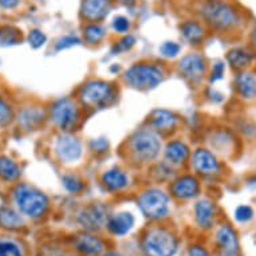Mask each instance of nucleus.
Instances as JSON below:
<instances>
[{
	"label": "nucleus",
	"mask_w": 256,
	"mask_h": 256,
	"mask_svg": "<svg viewBox=\"0 0 256 256\" xmlns=\"http://www.w3.org/2000/svg\"><path fill=\"white\" fill-rule=\"evenodd\" d=\"M202 20L218 32L235 31L243 23V16L236 6L228 0H206L200 7Z\"/></svg>",
	"instance_id": "obj_1"
},
{
	"label": "nucleus",
	"mask_w": 256,
	"mask_h": 256,
	"mask_svg": "<svg viewBox=\"0 0 256 256\" xmlns=\"http://www.w3.org/2000/svg\"><path fill=\"white\" fill-rule=\"evenodd\" d=\"M12 198L19 212L31 218H39L44 216L50 206V202L46 194L27 184L18 185L14 189Z\"/></svg>",
	"instance_id": "obj_2"
},
{
	"label": "nucleus",
	"mask_w": 256,
	"mask_h": 256,
	"mask_svg": "<svg viewBox=\"0 0 256 256\" xmlns=\"http://www.w3.org/2000/svg\"><path fill=\"white\" fill-rule=\"evenodd\" d=\"M161 150V138L154 129H138L129 138V152L137 162L146 164L157 158Z\"/></svg>",
	"instance_id": "obj_3"
},
{
	"label": "nucleus",
	"mask_w": 256,
	"mask_h": 256,
	"mask_svg": "<svg viewBox=\"0 0 256 256\" xmlns=\"http://www.w3.org/2000/svg\"><path fill=\"white\" fill-rule=\"evenodd\" d=\"M78 98L84 106L94 108V109H102V108L112 105L116 101L117 92L110 82L92 80L86 82L80 88Z\"/></svg>",
	"instance_id": "obj_4"
},
{
	"label": "nucleus",
	"mask_w": 256,
	"mask_h": 256,
	"mask_svg": "<svg viewBox=\"0 0 256 256\" xmlns=\"http://www.w3.org/2000/svg\"><path fill=\"white\" fill-rule=\"evenodd\" d=\"M177 247L176 235L164 227L152 228L142 239V251L146 256H173Z\"/></svg>",
	"instance_id": "obj_5"
},
{
	"label": "nucleus",
	"mask_w": 256,
	"mask_h": 256,
	"mask_svg": "<svg viewBox=\"0 0 256 256\" xmlns=\"http://www.w3.org/2000/svg\"><path fill=\"white\" fill-rule=\"evenodd\" d=\"M124 80L130 88L141 92L152 90L164 80L162 70L153 63H136L126 70Z\"/></svg>",
	"instance_id": "obj_6"
},
{
	"label": "nucleus",
	"mask_w": 256,
	"mask_h": 256,
	"mask_svg": "<svg viewBox=\"0 0 256 256\" xmlns=\"http://www.w3.org/2000/svg\"><path fill=\"white\" fill-rule=\"evenodd\" d=\"M137 202L142 214L150 220H162L169 214V196L161 189H148L140 194Z\"/></svg>",
	"instance_id": "obj_7"
},
{
	"label": "nucleus",
	"mask_w": 256,
	"mask_h": 256,
	"mask_svg": "<svg viewBox=\"0 0 256 256\" xmlns=\"http://www.w3.org/2000/svg\"><path fill=\"white\" fill-rule=\"evenodd\" d=\"M50 118L60 130L70 132L80 120V108L70 98H60L51 105Z\"/></svg>",
	"instance_id": "obj_8"
},
{
	"label": "nucleus",
	"mask_w": 256,
	"mask_h": 256,
	"mask_svg": "<svg viewBox=\"0 0 256 256\" xmlns=\"http://www.w3.org/2000/svg\"><path fill=\"white\" fill-rule=\"evenodd\" d=\"M78 222L88 232H98L108 222V206L101 202H94L84 206L78 214Z\"/></svg>",
	"instance_id": "obj_9"
},
{
	"label": "nucleus",
	"mask_w": 256,
	"mask_h": 256,
	"mask_svg": "<svg viewBox=\"0 0 256 256\" xmlns=\"http://www.w3.org/2000/svg\"><path fill=\"white\" fill-rule=\"evenodd\" d=\"M55 152L62 162L72 164V162H76L82 157L84 148H82V142L76 137L68 133H63L56 138Z\"/></svg>",
	"instance_id": "obj_10"
},
{
	"label": "nucleus",
	"mask_w": 256,
	"mask_h": 256,
	"mask_svg": "<svg viewBox=\"0 0 256 256\" xmlns=\"http://www.w3.org/2000/svg\"><path fill=\"white\" fill-rule=\"evenodd\" d=\"M178 72L189 82L198 84L204 78L206 72V59L196 52L185 55L184 58H181V60L178 62Z\"/></svg>",
	"instance_id": "obj_11"
},
{
	"label": "nucleus",
	"mask_w": 256,
	"mask_h": 256,
	"mask_svg": "<svg viewBox=\"0 0 256 256\" xmlns=\"http://www.w3.org/2000/svg\"><path fill=\"white\" fill-rule=\"evenodd\" d=\"M192 165L194 170L202 176H214V174H218L222 169L218 157L204 148H198L194 150L192 156Z\"/></svg>",
	"instance_id": "obj_12"
},
{
	"label": "nucleus",
	"mask_w": 256,
	"mask_h": 256,
	"mask_svg": "<svg viewBox=\"0 0 256 256\" xmlns=\"http://www.w3.org/2000/svg\"><path fill=\"white\" fill-rule=\"evenodd\" d=\"M110 0H84L80 4V16L88 23H98L109 15Z\"/></svg>",
	"instance_id": "obj_13"
},
{
	"label": "nucleus",
	"mask_w": 256,
	"mask_h": 256,
	"mask_svg": "<svg viewBox=\"0 0 256 256\" xmlns=\"http://www.w3.org/2000/svg\"><path fill=\"white\" fill-rule=\"evenodd\" d=\"M200 192V182L194 176L185 174L172 182L170 186V194L173 198L178 200H189V198H196Z\"/></svg>",
	"instance_id": "obj_14"
},
{
	"label": "nucleus",
	"mask_w": 256,
	"mask_h": 256,
	"mask_svg": "<svg viewBox=\"0 0 256 256\" xmlns=\"http://www.w3.org/2000/svg\"><path fill=\"white\" fill-rule=\"evenodd\" d=\"M74 247L80 255L98 256L105 250V243L98 236L92 235V232H86V234L76 235L74 240Z\"/></svg>",
	"instance_id": "obj_15"
},
{
	"label": "nucleus",
	"mask_w": 256,
	"mask_h": 256,
	"mask_svg": "<svg viewBox=\"0 0 256 256\" xmlns=\"http://www.w3.org/2000/svg\"><path fill=\"white\" fill-rule=\"evenodd\" d=\"M216 243L222 251L224 256H236L239 252L238 234L231 226L224 224L216 232Z\"/></svg>",
	"instance_id": "obj_16"
},
{
	"label": "nucleus",
	"mask_w": 256,
	"mask_h": 256,
	"mask_svg": "<svg viewBox=\"0 0 256 256\" xmlns=\"http://www.w3.org/2000/svg\"><path fill=\"white\" fill-rule=\"evenodd\" d=\"M149 124L152 129H154L157 133H166V132H172L176 128L178 124V117L170 110L157 109L152 112Z\"/></svg>",
	"instance_id": "obj_17"
},
{
	"label": "nucleus",
	"mask_w": 256,
	"mask_h": 256,
	"mask_svg": "<svg viewBox=\"0 0 256 256\" xmlns=\"http://www.w3.org/2000/svg\"><path fill=\"white\" fill-rule=\"evenodd\" d=\"M235 90L242 100L251 101L256 98V76L250 72L242 70L236 74L235 80Z\"/></svg>",
	"instance_id": "obj_18"
},
{
	"label": "nucleus",
	"mask_w": 256,
	"mask_h": 256,
	"mask_svg": "<svg viewBox=\"0 0 256 256\" xmlns=\"http://www.w3.org/2000/svg\"><path fill=\"white\" fill-rule=\"evenodd\" d=\"M106 227L114 236H125L134 227V216L130 212H120L110 216L106 222Z\"/></svg>",
	"instance_id": "obj_19"
},
{
	"label": "nucleus",
	"mask_w": 256,
	"mask_h": 256,
	"mask_svg": "<svg viewBox=\"0 0 256 256\" xmlns=\"http://www.w3.org/2000/svg\"><path fill=\"white\" fill-rule=\"evenodd\" d=\"M216 216V206L210 198H202L194 206V218L198 226L202 230L212 227Z\"/></svg>",
	"instance_id": "obj_20"
},
{
	"label": "nucleus",
	"mask_w": 256,
	"mask_h": 256,
	"mask_svg": "<svg viewBox=\"0 0 256 256\" xmlns=\"http://www.w3.org/2000/svg\"><path fill=\"white\" fill-rule=\"evenodd\" d=\"M165 160L168 161L170 165H182L189 158L190 150L189 146L184 141L180 140H174L165 146Z\"/></svg>",
	"instance_id": "obj_21"
},
{
	"label": "nucleus",
	"mask_w": 256,
	"mask_h": 256,
	"mask_svg": "<svg viewBox=\"0 0 256 256\" xmlns=\"http://www.w3.org/2000/svg\"><path fill=\"white\" fill-rule=\"evenodd\" d=\"M46 114L42 109L38 108H27L23 109L18 116V122L24 130H35L39 126L43 125Z\"/></svg>",
	"instance_id": "obj_22"
},
{
	"label": "nucleus",
	"mask_w": 256,
	"mask_h": 256,
	"mask_svg": "<svg viewBox=\"0 0 256 256\" xmlns=\"http://www.w3.org/2000/svg\"><path fill=\"white\" fill-rule=\"evenodd\" d=\"M102 182L110 192H120L128 188L129 185V177L124 170L118 168H113L106 170L102 174Z\"/></svg>",
	"instance_id": "obj_23"
},
{
	"label": "nucleus",
	"mask_w": 256,
	"mask_h": 256,
	"mask_svg": "<svg viewBox=\"0 0 256 256\" xmlns=\"http://www.w3.org/2000/svg\"><path fill=\"white\" fill-rule=\"evenodd\" d=\"M254 59H255L254 51L248 50V48H244V47L232 48V50L227 54L228 64H230L234 70H238V72L246 70V68H248V66L254 62Z\"/></svg>",
	"instance_id": "obj_24"
},
{
	"label": "nucleus",
	"mask_w": 256,
	"mask_h": 256,
	"mask_svg": "<svg viewBox=\"0 0 256 256\" xmlns=\"http://www.w3.org/2000/svg\"><path fill=\"white\" fill-rule=\"evenodd\" d=\"M180 31L185 40L190 44H200L206 36V28L198 20H185L180 24Z\"/></svg>",
	"instance_id": "obj_25"
},
{
	"label": "nucleus",
	"mask_w": 256,
	"mask_h": 256,
	"mask_svg": "<svg viewBox=\"0 0 256 256\" xmlns=\"http://www.w3.org/2000/svg\"><path fill=\"white\" fill-rule=\"evenodd\" d=\"M24 226V220L22 218L20 212H18L11 206H0V227L15 231Z\"/></svg>",
	"instance_id": "obj_26"
},
{
	"label": "nucleus",
	"mask_w": 256,
	"mask_h": 256,
	"mask_svg": "<svg viewBox=\"0 0 256 256\" xmlns=\"http://www.w3.org/2000/svg\"><path fill=\"white\" fill-rule=\"evenodd\" d=\"M20 177L19 165L10 157L2 156L0 157V178L6 182H12Z\"/></svg>",
	"instance_id": "obj_27"
},
{
	"label": "nucleus",
	"mask_w": 256,
	"mask_h": 256,
	"mask_svg": "<svg viewBox=\"0 0 256 256\" xmlns=\"http://www.w3.org/2000/svg\"><path fill=\"white\" fill-rule=\"evenodd\" d=\"M82 34H84V42L94 46L104 40V38L106 36V28L98 23H88L82 30Z\"/></svg>",
	"instance_id": "obj_28"
},
{
	"label": "nucleus",
	"mask_w": 256,
	"mask_h": 256,
	"mask_svg": "<svg viewBox=\"0 0 256 256\" xmlns=\"http://www.w3.org/2000/svg\"><path fill=\"white\" fill-rule=\"evenodd\" d=\"M22 40V32L12 26L0 27V46H15Z\"/></svg>",
	"instance_id": "obj_29"
},
{
	"label": "nucleus",
	"mask_w": 256,
	"mask_h": 256,
	"mask_svg": "<svg viewBox=\"0 0 256 256\" xmlns=\"http://www.w3.org/2000/svg\"><path fill=\"white\" fill-rule=\"evenodd\" d=\"M0 256H24V250L16 240L3 238L0 239Z\"/></svg>",
	"instance_id": "obj_30"
},
{
	"label": "nucleus",
	"mask_w": 256,
	"mask_h": 256,
	"mask_svg": "<svg viewBox=\"0 0 256 256\" xmlns=\"http://www.w3.org/2000/svg\"><path fill=\"white\" fill-rule=\"evenodd\" d=\"M62 182L64 185V188L68 189L70 194H74L82 192L84 188L82 180H80V177L74 176V174H66V176H63Z\"/></svg>",
	"instance_id": "obj_31"
},
{
	"label": "nucleus",
	"mask_w": 256,
	"mask_h": 256,
	"mask_svg": "<svg viewBox=\"0 0 256 256\" xmlns=\"http://www.w3.org/2000/svg\"><path fill=\"white\" fill-rule=\"evenodd\" d=\"M80 39L76 36V35L68 34V35H63L62 38H59L55 43V50L56 51H63L68 50V48H72V47L80 46Z\"/></svg>",
	"instance_id": "obj_32"
},
{
	"label": "nucleus",
	"mask_w": 256,
	"mask_h": 256,
	"mask_svg": "<svg viewBox=\"0 0 256 256\" xmlns=\"http://www.w3.org/2000/svg\"><path fill=\"white\" fill-rule=\"evenodd\" d=\"M27 40H28L30 46L36 50V48H40V47H43L46 44L47 36L44 32L40 31V30L35 28L30 31L28 36H27Z\"/></svg>",
	"instance_id": "obj_33"
},
{
	"label": "nucleus",
	"mask_w": 256,
	"mask_h": 256,
	"mask_svg": "<svg viewBox=\"0 0 256 256\" xmlns=\"http://www.w3.org/2000/svg\"><path fill=\"white\" fill-rule=\"evenodd\" d=\"M136 36L128 34L125 35L121 40H118L116 44H114L113 50H112V54H120V52H125V51H129L132 47L136 44Z\"/></svg>",
	"instance_id": "obj_34"
},
{
	"label": "nucleus",
	"mask_w": 256,
	"mask_h": 256,
	"mask_svg": "<svg viewBox=\"0 0 256 256\" xmlns=\"http://www.w3.org/2000/svg\"><path fill=\"white\" fill-rule=\"evenodd\" d=\"M181 46L177 42H172V40H168V42H164L161 46H160V52L164 58H176L177 55L180 54Z\"/></svg>",
	"instance_id": "obj_35"
},
{
	"label": "nucleus",
	"mask_w": 256,
	"mask_h": 256,
	"mask_svg": "<svg viewBox=\"0 0 256 256\" xmlns=\"http://www.w3.org/2000/svg\"><path fill=\"white\" fill-rule=\"evenodd\" d=\"M130 20L126 16H122V15L114 18L113 23H112V27H113L114 31L118 32V34H125V32H128L130 30Z\"/></svg>",
	"instance_id": "obj_36"
},
{
	"label": "nucleus",
	"mask_w": 256,
	"mask_h": 256,
	"mask_svg": "<svg viewBox=\"0 0 256 256\" xmlns=\"http://www.w3.org/2000/svg\"><path fill=\"white\" fill-rule=\"evenodd\" d=\"M254 218V210L250 206H239L235 210V218L239 222H248Z\"/></svg>",
	"instance_id": "obj_37"
},
{
	"label": "nucleus",
	"mask_w": 256,
	"mask_h": 256,
	"mask_svg": "<svg viewBox=\"0 0 256 256\" xmlns=\"http://www.w3.org/2000/svg\"><path fill=\"white\" fill-rule=\"evenodd\" d=\"M12 120V109L11 106L0 98V126H6Z\"/></svg>",
	"instance_id": "obj_38"
},
{
	"label": "nucleus",
	"mask_w": 256,
	"mask_h": 256,
	"mask_svg": "<svg viewBox=\"0 0 256 256\" xmlns=\"http://www.w3.org/2000/svg\"><path fill=\"white\" fill-rule=\"evenodd\" d=\"M234 144V138L231 137V134L228 132H222L216 136V140H214V145L220 149L222 152H224V149H227L228 146H231Z\"/></svg>",
	"instance_id": "obj_39"
},
{
	"label": "nucleus",
	"mask_w": 256,
	"mask_h": 256,
	"mask_svg": "<svg viewBox=\"0 0 256 256\" xmlns=\"http://www.w3.org/2000/svg\"><path fill=\"white\" fill-rule=\"evenodd\" d=\"M90 149L97 154H102L109 149V142L105 137H100V138H94L90 141Z\"/></svg>",
	"instance_id": "obj_40"
},
{
	"label": "nucleus",
	"mask_w": 256,
	"mask_h": 256,
	"mask_svg": "<svg viewBox=\"0 0 256 256\" xmlns=\"http://www.w3.org/2000/svg\"><path fill=\"white\" fill-rule=\"evenodd\" d=\"M224 70H226V63L222 62V60L214 62V68H212V72H210V82L214 84V82L222 80V76H224Z\"/></svg>",
	"instance_id": "obj_41"
},
{
	"label": "nucleus",
	"mask_w": 256,
	"mask_h": 256,
	"mask_svg": "<svg viewBox=\"0 0 256 256\" xmlns=\"http://www.w3.org/2000/svg\"><path fill=\"white\" fill-rule=\"evenodd\" d=\"M188 256H210V252L206 251L202 246H190L188 250Z\"/></svg>",
	"instance_id": "obj_42"
},
{
	"label": "nucleus",
	"mask_w": 256,
	"mask_h": 256,
	"mask_svg": "<svg viewBox=\"0 0 256 256\" xmlns=\"http://www.w3.org/2000/svg\"><path fill=\"white\" fill-rule=\"evenodd\" d=\"M40 256H63V252L55 246H47V247H43Z\"/></svg>",
	"instance_id": "obj_43"
},
{
	"label": "nucleus",
	"mask_w": 256,
	"mask_h": 256,
	"mask_svg": "<svg viewBox=\"0 0 256 256\" xmlns=\"http://www.w3.org/2000/svg\"><path fill=\"white\" fill-rule=\"evenodd\" d=\"M20 3V0H0V7L4 10L16 8Z\"/></svg>",
	"instance_id": "obj_44"
},
{
	"label": "nucleus",
	"mask_w": 256,
	"mask_h": 256,
	"mask_svg": "<svg viewBox=\"0 0 256 256\" xmlns=\"http://www.w3.org/2000/svg\"><path fill=\"white\" fill-rule=\"evenodd\" d=\"M208 98H210L214 104H220V102H222V100H224V96L220 94L218 92H216V90H212V88H210V92H208Z\"/></svg>",
	"instance_id": "obj_45"
},
{
	"label": "nucleus",
	"mask_w": 256,
	"mask_h": 256,
	"mask_svg": "<svg viewBox=\"0 0 256 256\" xmlns=\"http://www.w3.org/2000/svg\"><path fill=\"white\" fill-rule=\"evenodd\" d=\"M251 42L254 43V46H256V24L254 26V28L251 31Z\"/></svg>",
	"instance_id": "obj_46"
},
{
	"label": "nucleus",
	"mask_w": 256,
	"mask_h": 256,
	"mask_svg": "<svg viewBox=\"0 0 256 256\" xmlns=\"http://www.w3.org/2000/svg\"><path fill=\"white\" fill-rule=\"evenodd\" d=\"M105 256H121V255H120V254L116 251H109V252H106Z\"/></svg>",
	"instance_id": "obj_47"
}]
</instances>
